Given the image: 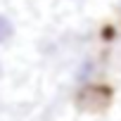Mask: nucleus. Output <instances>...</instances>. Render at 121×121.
<instances>
[{"label": "nucleus", "instance_id": "nucleus-1", "mask_svg": "<svg viewBox=\"0 0 121 121\" xmlns=\"http://www.w3.org/2000/svg\"><path fill=\"white\" fill-rule=\"evenodd\" d=\"M12 33H14L12 22H10L5 14H0V43H7V40L12 38Z\"/></svg>", "mask_w": 121, "mask_h": 121}, {"label": "nucleus", "instance_id": "nucleus-2", "mask_svg": "<svg viewBox=\"0 0 121 121\" xmlns=\"http://www.w3.org/2000/svg\"><path fill=\"white\" fill-rule=\"evenodd\" d=\"M104 38H107V40H112V38H114V29H109V26H107V29H104Z\"/></svg>", "mask_w": 121, "mask_h": 121}]
</instances>
